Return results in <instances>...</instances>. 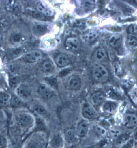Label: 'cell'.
<instances>
[{"instance_id": "cell-1", "label": "cell", "mask_w": 137, "mask_h": 148, "mask_svg": "<svg viewBox=\"0 0 137 148\" xmlns=\"http://www.w3.org/2000/svg\"><path fill=\"white\" fill-rule=\"evenodd\" d=\"M15 120L18 126L24 129H31L34 126L35 118L31 113L26 111L17 112L15 116Z\"/></svg>"}, {"instance_id": "cell-2", "label": "cell", "mask_w": 137, "mask_h": 148, "mask_svg": "<svg viewBox=\"0 0 137 148\" xmlns=\"http://www.w3.org/2000/svg\"><path fill=\"white\" fill-rule=\"evenodd\" d=\"M92 75L93 78L97 82L104 83L108 80L109 73L108 69L104 66L97 64L92 68Z\"/></svg>"}, {"instance_id": "cell-3", "label": "cell", "mask_w": 137, "mask_h": 148, "mask_svg": "<svg viewBox=\"0 0 137 148\" xmlns=\"http://www.w3.org/2000/svg\"><path fill=\"white\" fill-rule=\"evenodd\" d=\"M81 114L84 119L89 120L94 119L97 117V113L95 108L89 103H85L81 109Z\"/></svg>"}, {"instance_id": "cell-4", "label": "cell", "mask_w": 137, "mask_h": 148, "mask_svg": "<svg viewBox=\"0 0 137 148\" xmlns=\"http://www.w3.org/2000/svg\"><path fill=\"white\" fill-rule=\"evenodd\" d=\"M38 92L42 98L46 100L50 99L55 95V90L54 89L45 83L40 85L38 88Z\"/></svg>"}, {"instance_id": "cell-5", "label": "cell", "mask_w": 137, "mask_h": 148, "mask_svg": "<svg viewBox=\"0 0 137 148\" xmlns=\"http://www.w3.org/2000/svg\"><path fill=\"white\" fill-rule=\"evenodd\" d=\"M90 123L88 120L83 119L79 122L75 128L76 135L78 138L85 137L90 129Z\"/></svg>"}, {"instance_id": "cell-6", "label": "cell", "mask_w": 137, "mask_h": 148, "mask_svg": "<svg viewBox=\"0 0 137 148\" xmlns=\"http://www.w3.org/2000/svg\"><path fill=\"white\" fill-rule=\"evenodd\" d=\"M43 56V53L40 51L33 50L25 54L22 59L26 62L35 63L42 60Z\"/></svg>"}, {"instance_id": "cell-7", "label": "cell", "mask_w": 137, "mask_h": 148, "mask_svg": "<svg viewBox=\"0 0 137 148\" xmlns=\"http://www.w3.org/2000/svg\"><path fill=\"white\" fill-rule=\"evenodd\" d=\"M66 85L67 88L71 91L79 90L81 87V78L78 75L72 74L68 77Z\"/></svg>"}, {"instance_id": "cell-8", "label": "cell", "mask_w": 137, "mask_h": 148, "mask_svg": "<svg viewBox=\"0 0 137 148\" xmlns=\"http://www.w3.org/2000/svg\"><path fill=\"white\" fill-rule=\"evenodd\" d=\"M16 94L23 101L29 100L31 98L32 91L29 86L21 84L16 88Z\"/></svg>"}, {"instance_id": "cell-9", "label": "cell", "mask_w": 137, "mask_h": 148, "mask_svg": "<svg viewBox=\"0 0 137 148\" xmlns=\"http://www.w3.org/2000/svg\"><path fill=\"white\" fill-rule=\"evenodd\" d=\"M105 101V95L101 91L94 92L89 98V103L94 108L101 106Z\"/></svg>"}, {"instance_id": "cell-10", "label": "cell", "mask_w": 137, "mask_h": 148, "mask_svg": "<svg viewBox=\"0 0 137 148\" xmlns=\"http://www.w3.org/2000/svg\"><path fill=\"white\" fill-rule=\"evenodd\" d=\"M122 123L127 127L133 128L137 125V116L134 114H125L123 117Z\"/></svg>"}, {"instance_id": "cell-11", "label": "cell", "mask_w": 137, "mask_h": 148, "mask_svg": "<svg viewBox=\"0 0 137 148\" xmlns=\"http://www.w3.org/2000/svg\"><path fill=\"white\" fill-rule=\"evenodd\" d=\"M108 58L106 51L102 47L96 49L92 56V59L93 61L98 63L105 62L107 60Z\"/></svg>"}, {"instance_id": "cell-12", "label": "cell", "mask_w": 137, "mask_h": 148, "mask_svg": "<svg viewBox=\"0 0 137 148\" xmlns=\"http://www.w3.org/2000/svg\"><path fill=\"white\" fill-rule=\"evenodd\" d=\"M36 8L37 11L42 13L45 16H51L54 14L53 10L44 2H39L36 5Z\"/></svg>"}, {"instance_id": "cell-13", "label": "cell", "mask_w": 137, "mask_h": 148, "mask_svg": "<svg viewBox=\"0 0 137 148\" xmlns=\"http://www.w3.org/2000/svg\"><path fill=\"white\" fill-rule=\"evenodd\" d=\"M102 106V110L108 114H113L117 110L118 104L113 101H105Z\"/></svg>"}, {"instance_id": "cell-14", "label": "cell", "mask_w": 137, "mask_h": 148, "mask_svg": "<svg viewBox=\"0 0 137 148\" xmlns=\"http://www.w3.org/2000/svg\"><path fill=\"white\" fill-rule=\"evenodd\" d=\"M80 45H81V42L78 37H70L67 38L66 40V46L71 50H78L80 47Z\"/></svg>"}, {"instance_id": "cell-15", "label": "cell", "mask_w": 137, "mask_h": 148, "mask_svg": "<svg viewBox=\"0 0 137 148\" xmlns=\"http://www.w3.org/2000/svg\"><path fill=\"white\" fill-rule=\"evenodd\" d=\"M63 137L64 140L69 143H73L78 138L76 135L75 129L68 128L64 132Z\"/></svg>"}, {"instance_id": "cell-16", "label": "cell", "mask_w": 137, "mask_h": 148, "mask_svg": "<svg viewBox=\"0 0 137 148\" xmlns=\"http://www.w3.org/2000/svg\"><path fill=\"white\" fill-rule=\"evenodd\" d=\"M55 64L60 68H64L69 64L70 60L67 56L64 53H59L55 59Z\"/></svg>"}, {"instance_id": "cell-17", "label": "cell", "mask_w": 137, "mask_h": 148, "mask_svg": "<svg viewBox=\"0 0 137 148\" xmlns=\"http://www.w3.org/2000/svg\"><path fill=\"white\" fill-rule=\"evenodd\" d=\"M64 140L63 136L61 134H56L51 139L50 145L52 148H62L63 145Z\"/></svg>"}, {"instance_id": "cell-18", "label": "cell", "mask_w": 137, "mask_h": 148, "mask_svg": "<svg viewBox=\"0 0 137 148\" xmlns=\"http://www.w3.org/2000/svg\"><path fill=\"white\" fill-rule=\"evenodd\" d=\"M42 70L44 73L51 74L55 70V66L53 62L49 60L44 61L42 64Z\"/></svg>"}, {"instance_id": "cell-19", "label": "cell", "mask_w": 137, "mask_h": 148, "mask_svg": "<svg viewBox=\"0 0 137 148\" xmlns=\"http://www.w3.org/2000/svg\"><path fill=\"white\" fill-rule=\"evenodd\" d=\"M39 134L35 135L29 140L26 148H42V145L39 138Z\"/></svg>"}, {"instance_id": "cell-20", "label": "cell", "mask_w": 137, "mask_h": 148, "mask_svg": "<svg viewBox=\"0 0 137 148\" xmlns=\"http://www.w3.org/2000/svg\"><path fill=\"white\" fill-rule=\"evenodd\" d=\"M122 43V38L121 36L117 34L111 36L109 39V43L110 45L114 47L117 48L121 45Z\"/></svg>"}, {"instance_id": "cell-21", "label": "cell", "mask_w": 137, "mask_h": 148, "mask_svg": "<svg viewBox=\"0 0 137 148\" xmlns=\"http://www.w3.org/2000/svg\"><path fill=\"white\" fill-rule=\"evenodd\" d=\"M34 111L37 116L44 119L48 115V112L42 104H37L33 107Z\"/></svg>"}, {"instance_id": "cell-22", "label": "cell", "mask_w": 137, "mask_h": 148, "mask_svg": "<svg viewBox=\"0 0 137 148\" xmlns=\"http://www.w3.org/2000/svg\"><path fill=\"white\" fill-rule=\"evenodd\" d=\"M22 100L21 98L16 95V94L11 95V100H10V106L12 108H16L19 107L22 104Z\"/></svg>"}, {"instance_id": "cell-23", "label": "cell", "mask_w": 137, "mask_h": 148, "mask_svg": "<svg viewBox=\"0 0 137 148\" xmlns=\"http://www.w3.org/2000/svg\"><path fill=\"white\" fill-rule=\"evenodd\" d=\"M23 37L21 34L18 32L13 33L10 36V41L13 45H17L22 42Z\"/></svg>"}, {"instance_id": "cell-24", "label": "cell", "mask_w": 137, "mask_h": 148, "mask_svg": "<svg viewBox=\"0 0 137 148\" xmlns=\"http://www.w3.org/2000/svg\"><path fill=\"white\" fill-rule=\"evenodd\" d=\"M11 95L7 93L0 94V106H6L9 105Z\"/></svg>"}, {"instance_id": "cell-25", "label": "cell", "mask_w": 137, "mask_h": 148, "mask_svg": "<svg viewBox=\"0 0 137 148\" xmlns=\"http://www.w3.org/2000/svg\"><path fill=\"white\" fill-rule=\"evenodd\" d=\"M98 36V34L97 32L96 31H91L85 33L83 36V38L87 42H92L96 39Z\"/></svg>"}, {"instance_id": "cell-26", "label": "cell", "mask_w": 137, "mask_h": 148, "mask_svg": "<svg viewBox=\"0 0 137 148\" xmlns=\"http://www.w3.org/2000/svg\"><path fill=\"white\" fill-rule=\"evenodd\" d=\"M20 79L17 75H10L9 78V84L10 87L16 88L19 86Z\"/></svg>"}, {"instance_id": "cell-27", "label": "cell", "mask_w": 137, "mask_h": 148, "mask_svg": "<svg viewBox=\"0 0 137 148\" xmlns=\"http://www.w3.org/2000/svg\"><path fill=\"white\" fill-rule=\"evenodd\" d=\"M34 29L37 34L43 35L47 32V27L44 24L37 23L34 26Z\"/></svg>"}, {"instance_id": "cell-28", "label": "cell", "mask_w": 137, "mask_h": 148, "mask_svg": "<svg viewBox=\"0 0 137 148\" xmlns=\"http://www.w3.org/2000/svg\"><path fill=\"white\" fill-rule=\"evenodd\" d=\"M93 130L95 133L99 136H104L107 133L106 129L101 125H97L95 126L93 128Z\"/></svg>"}, {"instance_id": "cell-29", "label": "cell", "mask_w": 137, "mask_h": 148, "mask_svg": "<svg viewBox=\"0 0 137 148\" xmlns=\"http://www.w3.org/2000/svg\"><path fill=\"white\" fill-rule=\"evenodd\" d=\"M128 135L126 134H121L115 139V143L117 145H120L123 144L128 140Z\"/></svg>"}, {"instance_id": "cell-30", "label": "cell", "mask_w": 137, "mask_h": 148, "mask_svg": "<svg viewBox=\"0 0 137 148\" xmlns=\"http://www.w3.org/2000/svg\"><path fill=\"white\" fill-rule=\"evenodd\" d=\"M95 3L92 1H84L81 3V5L85 10H91L94 7Z\"/></svg>"}, {"instance_id": "cell-31", "label": "cell", "mask_w": 137, "mask_h": 148, "mask_svg": "<svg viewBox=\"0 0 137 148\" xmlns=\"http://www.w3.org/2000/svg\"><path fill=\"white\" fill-rule=\"evenodd\" d=\"M127 43L128 45L131 47H137V36L130 35L127 38Z\"/></svg>"}, {"instance_id": "cell-32", "label": "cell", "mask_w": 137, "mask_h": 148, "mask_svg": "<svg viewBox=\"0 0 137 148\" xmlns=\"http://www.w3.org/2000/svg\"><path fill=\"white\" fill-rule=\"evenodd\" d=\"M113 66H114V71L116 75H121L123 72L122 65L121 63L119 61H116L114 63Z\"/></svg>"}, {"instance_id": "cell-33", "label": "cell", "mask_w": 137, "mask_h": 148, "mask_svg": "<svg viewBox=\"0 0 137 148\" xmlns=\"http://www.w3.org/2000/svg\"><path fill=\"white\" fill-rule=\"evenodd\" d=\"M22 52V50L21 49H14L9 52V57L12 58H16V57L18 56L21 54Z\"/></svg>"}, {"instance_id": "cell-34", "label": "cell", "mask_w": 137, "mask_h": 148, "mask_svg": "<svg viewBox=\"0 0 137 148\" xmlns=\"http://www.w3.org/2000/svg\"><path fill=\"white\" fill-rule=\"evenodd\" d=\"M32 16L36 19L40 21L45 19L46 16L38 11H33L32 13Z\"/></svg>"}, {"instance_id": "cell-35", "label": "cell", "mask_w": 137, "mask_h": 148, "mask_svg": "<svg viewBox=\"0 0 137 148\" xmlns=\"http://www.w3.org/2000/svg\"><path fill=\"white\" fill-rule=\"evenodd\" d=\"M134 140L133 139L127 140L123 144L121 145L120 148H132L134 145Z\"/></svg>"}, {"instance_id": "cell-36", "label": "cell", "mask_w": 137, "mask_h": 148, "mask_svg": "<svg viewBox=\"0 0 137 148\" xmlns=\"http://www.w3.org/2000/svg\"><path fill=\"white\" fill-rule=\"evenodd\" d=\"M128 33L130 35H135L137 34V25H132L129 27L127 29Z\"/></svg>"}, {"instance_id": "cell-37", "label": "cell", "mask_w": 137, "mask_h": 148, "mask_svg": "<svg viewBox=\"0 0 137 148\" xmlns=\"http://www.w3.org/2000/svg\"><path fill=\"white\" fill-rule=\"evenodd\" d=\"M7 139L3 136H0V148H7Z\"/></svg>"}, {"instance_id": "cell-38", "label": "cell", "mask_w": 137, "mask_h": 148, "mask_svg": "<svg viewBox=\"0 0 137 148\" xmlns=\"http://www.w3.org/2000/svg\"><path fill=\"white\" fill-rule=\"evenodd\" d=\"M121 134V131L119 130V129H113V130H112V131H111V134H112V136H113L114 138H115V139Z\"/></svg>"}, {"instance_id": "cell-39", "label": "cell", "mask_w": 137, "mask_h": 148, "mask_svg": "<svg viewBox=\"0 0 137 148\" xmlns=\"http://www.w3.org/2000/svg\"><path fill=\"white\" fill-rule=\"evenodd\" d=\"M9 71L12 75H15V74L17 71V69L14 65H11L9 67Z\"/></svg>"}, {"instance_id": "cell-40", "label": "cell", "mask_w": 137, "mask_h": 148, "mask_svg": "<svg viewBox=\"0 0 137 148\" xmlns=\"http://www.w3.org/2000/svg\"><path fill=\"white\" fill-rule=\"evenodd\" d=\"M11 148H21L19 145L17 144H13L11 145Z\"/></svg>"}, {"instance_id": "cell-41", "label": "cell", "mask_w": 137, "mask_h": 148, "mask_svg": "<svg viewBox=\"0 0 137 148\" xmlns=\"http://www.w3.org/2000/svg\"><path fill=\"white\" fill-rule=\"evenodd\" d=\"M128 3H130L132 5L135 6H137V1H127Z\"/></svg>"}, {"instance_id": "cell-42", "label": "cell", "mask_w": 137, "mask_h": 148, "mask_svg": "<svg viewBox=\"0 0 137 148\" xmlns=\"http://www.w3.org/2000/svg\"><path fill=\"white\" fill-rule=\"evenodd\" d=\"M3 82V78L1 75H0V84H1Z\"/></svg>"}, {"instance_id": "cell-43", "label": "cell", "mask_w": 137, "mask_h": 148, "mask_svg": "<svg viewBox=\"0 0 137 148\" xmlns=\"http://www.w3.org/2000/svg\"><path fill=\"white\" fill-rule=\"evenodd\" d=\"M134 137L135 139L137 141V130L135 134Z\"/></svg>"}, {"instance_id": "cell-44", "label": "cell", "mask_w": 137, "mask_h": 148, "mask_svg": "<svg viewBox=\"0 0 137 148\" xmlns=\"http://www.w3.org/2000/svg\"><path fill=\"white\" fill-rule=\"evenodd\" d=\"M134 146H135V148H137V142L134 145Z\"/></svg>"}]
</instances>
